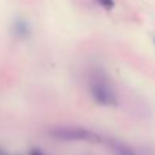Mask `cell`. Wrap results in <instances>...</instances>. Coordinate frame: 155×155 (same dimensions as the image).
<instances>
[{"mask_svg": "<svg viewBox=\"0 0 155 155\" xmlns=\"http://www.w3.org/2000/svg\"><path fill=\"white\" fill-rule=\"evenodd\" d=\"M89 87H91V95L98 104L104 107L116 105L117 104V97L113 84L110 83V78L105 75L103 71H95L89 77Z\"/></svg>", "mask_w": 155, "mask_h": 155, "instance_id": "1", "label": "cell"}, {"mask_svg": "<svg viewBox=\"0 0 155 155\" xmlns=\"http://www.w3.org/2000/svg\"><path fill=\"white\" fill-rule=\"evenodd\" d=\"M50 136L65 142H94L98 140V134L81 127H56L50 130Z\"/></svg>", "mask_w": 155, "mask_h": 155, "instance_id": "2", "label": "cell"}, {"mask_svg": "<svg viewBox=\"0 0 155 155\" xmlns=\"http://www.w3.org/2000/svg\"><path fill=\"white\" fill-rule=\"evenodd\" d=\"M14 30H15V33L18 36H23V38L29 35V26H27V23L24 20H17L14 23Z\"/></svg>", "mask_w": 155, "mask_h": 155, "instance_id": "3", "label": "cell"}, {"mask_svg": "<svg viewBox=\"0 0 155 155\" xmlns=\"http://www.w3.org/2000/svg\"><path fill=\"white\" fill-rule=\"evenodd\" d=\"M113 151H114V155H137L130 146H127L124 143H116L113 146Z\"/></svg>", "mask_w": 155, "mask_h": 155, "instance_id": "4", "label": "cell"}, {"mask_svg": "<svg viewBox=\"0 0 155 155\" xmlns=\"http://www.w3.org/2000/svg\"><path fill=\"white\" fill-rule=\"evenodd\" d=\"M97 3H98L101 8L107 9V11H110V9L114 8V0H97Z\"/></svg>", "mask_w": 155, "mask_h": 155, "instance_id": "5", "label": "cell"}]
</instances>
